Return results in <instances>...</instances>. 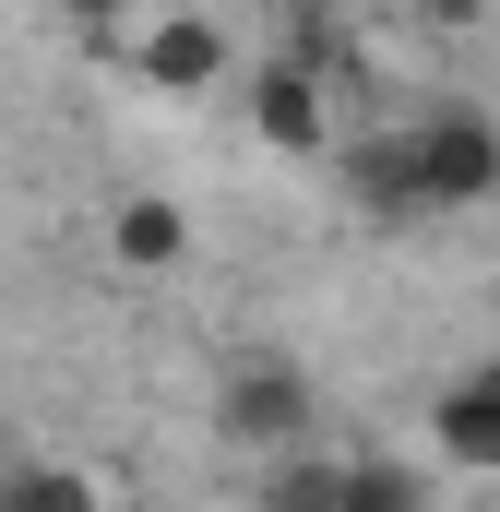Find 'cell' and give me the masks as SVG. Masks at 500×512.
Wrapping results in <instances>:
<instances>
[{
    "mask_svg": "<svg viewBox=\"0 0 500 512\" xmlns=\"http://www.w3.org/2000/svg\"><path fill=\"white\" fill-rule=\"evenodd\" d=\"M405 143H417V203L429 215H453V203H489L500 191V120L489 108H429V120H405Z\"/></svg>",
    "mask_w": 500,
    "mask_h": 512,
    "instance_id": "6da1fadb",
    "label": "cell"
},
{
    "mask_svg": "<svg viewBox=\"0 0 500 512\" xmlns=\"http://www.w3.org/2000/svg\"><path fill=\"white\" fill-rule=\"evenodd\" d=\"M250 131L274 143V155H322L334 143V96H322V72L286 48V60H250Z\"/></svg>",
    "mask_w": 500,
    "mask_h": 512,
    "instance_id": "7a4b0ae2",
    "label": "cell"
},
{
    "mask_svg": "<svg viewBox=\"0 0 500 512\" xmlns=\"http://www.w3.org/2000/svg\"><path fill=\"white\" fill-rule=\"evenodd\" d=\"M215 429H227L239 453H286V441L310 429V382H298L286 358H250L239 382L215 393Z\"/></svg>",
    "mask_w": 500,
    "mask_h": 512,
    "instance_id": "3957f363",
    "label": "cell"
},
{
    "mask_svg": "<svg viewBox=\"0 0 500 512\" xmlns=\"http://www.w3.org/2000/svg\"><path fill=\"white\" fill-rule=\"evenodd\" d=\"M131 72H143L155 96H203V84H227V24H203V12H155V24L131 36Z\"/></svg>",
    "mask_w": 500,
    "mask_h": 512,
    "instance_id": "277c9868",
    "label": "cell"
},
{
    "mask_svg": "<svg viewBox=\"0 0 500 512\" xmlns=\"http://www.w3.org/2000/svg\"><path fill=\"white\" fill-rule=\"evenodd\" d=\"M429 441H441V465L500 477V358H489V370H465V382L429 405Z\"/></svg>",
    "mask_w": 500,
    "mask_h": 512,
    "instance_id": "5b68a950",
    "label": "cell"
},
{
    "mask_svg": "<svg viewBox=\"0 0 500 512\" xmlns=\"http://www.w3.org/2000/svg\"><path fill=\"white\" fill-rule=\"evenodd\" d=\"M346 191L370 203L381 227L429 215V203H417V143H405V131H358V143H346Z\"/></svg>",
    "mask_w": 500,
    "mask_h": 512,
    "instance_id": "8992f818",
    "label": "cell"
},
{
    "mask_svg": "<svg viewBox=\"0 0 500 512\" xmlns=\"http://www.w3.org/2000/svg\"><path fill=\"white\" fill-rule=\"evenodd\" d=\"M108 251H120L131 274H167V262L191 251V215H179V203H167V191H131L120 215H108Z\"/></svg>",
    "mask_w": 500,
    "mask_h": 512,
    "instance_id": "52a82bcc",
    "label": "cell"
},
{
    "mask_svg": "<svg viewBox=\"0 0 500 512\" xmlns=\"http://www.w3.org/2000/svg\"><path fill=\"white\" fill-rule=\"evenodd\" d=\"M0 512H108V501H96V477H72V465H12V477H0Z\"/></svg>",
    "mask_w": 500,
    "mask_h": 512,
    "instance_id": "ba28073f",
    "label": "cell"
},
{
    "mask_svg": "<svg viewBox=\"0 0 500 512\" xmlns=\"http://www.w3.org/2000/svg\"><path fill=\"white\" fill-rule=\"evenodd\" d=\"M334 512H417V477H405V465H381V453H358Z\"/></svg>",
    "mask_w": 500,
    "mask_h": 512,
    "instance_id": "9c48e42d",
    "label": "cell"
},
{
    "mask_svg": "<svg viewBox=\"0 0 500 512\" xmlns=\"http://www.w3.org/2000/svg\"><path fill=\"white\" fill-rule=\"evenodd\" d=\"M60 24H84L96 48H120V36H143V24H155V0H60Z\"/></svg>",
    "mask_w": 500,
    "mask_h": 512,
    "instance_id": "30bf717a",
    "label": "cell"
}]
</instances>
